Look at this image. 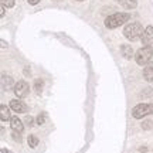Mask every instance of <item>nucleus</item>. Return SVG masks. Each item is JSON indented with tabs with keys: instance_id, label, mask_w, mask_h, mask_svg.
Listing matches in <instances>:
<instances>
[{
	"instance_id": "nucleus-1",
	"label": "nucleus",
	"mask_w": 153,
	"mask_h": 153,
	"mask_svg": "<svg viewBox=\"0 0 153 153\" xmlns=\"http://www.w3.org/2000/svg\"><path fill=\"white\" fill-rule=\"evenodd\" d=\"M143 26L140 24L139 22H132L129 23L128 26H125L123 28V36H125L128 40H131V41H136L137 38L142 37L143 34Z\"/></svg>"
},
{
	"instance_id": "nucleus-2",
	"label": "nucleus",
	"mask_w": 153,
	"mask_h": 153,
	"mask_svg": "<svg viewBox=\"0 0 153 153\" xmlns=\"http://www.w3.org/2000/svg\"><path fill=\"white\" fill-rule=\"evenodd\" d=\"M131 16L128 13H114L105 19V27L106 28H116L123 26L126 22H129Z\"/></svg>"
},
{
	"instance_id": "nucleus-3",
	"label": "nucleus",
	"mask_w": 153,
	"mask_h": 153,
	"mask_svg": "<svg viewBox=\"0 0 153 153\" xmlns=\"http://www.w3.org/2000/svg\"><path fill=\"white\" fill-rule=\"evenodd\" d=\"M153 57V47L152 45H143L142 48H139L135 54V61L137 65L145 67L148 65Z\"/></svg>"
},
{
	"instance_id": "nucleus-4",
	"label": "nucleus",
	"mask_w": 153,
	"mask_h": 153,
	"mask_svg": "<svg viewBox=\"0 0 153 153\" xmlns=\"http://www.w3.org/2000/svg\"><path fill=\"white\" fill-rule=\"evenodd\" d=\"M153 114V104H139L132 109V116L136 119H143L145 116Z\"/></svg>"
},
{
	"instance_id": "nucleus-5",
	"label": "nucleus",
	"mask_w": 153,
	"mask_h": 153,
	"mask_svg": "<svg viewBox=\"0 0 153 153\" xmlns=\"http://www.w3.org/2000/svg\"><path fill=\"white\" fill-rule=\"evenodd\" d=\"M14 94H16L17 98H24L26 95L28 94V89H30V87H28V84L26 81H19L14 84Z\"/></svg>"
},
{
	"instance_id": "nucleus-6",
	"label": "nucleus",
	"mask_w": 153,
	"mask_h": 153,
	"mask_svg": "<svg viewBox=\"0 0 153 153\" xmlns=\"http://www.w3.org/2000/svg\"><path fill=\"white\" fill-rule=\"evenodd\" d=\"M10 108L17 114H26L27 112V105L23 102L22 99H13L10 101Z\"/></svg>"
},
{
	"instance_id": "nucleus-7",
	"label": "nucleus",
	"mask_w": 153,
	"mask_h": 153,
	"mask_svg": "<svg viewBox=\"0 0 153 153\" xmlns=\"http://www.w3.org/2000/svg\"><path fill=\"white\" fill-rule=\"evenodd\" d=\"M140 41L143 45H150L153 43V26H148L145 28L142 37H140Z\"/></svg>"
},
{
	"instance_id": "nucleus-8",
	"label": "nucleus",
	"mask_w": 153,
	"mask_h": 153,
	"mask_svg": "<svg viewBox=\"0 0 153 153\" xmlns=\"http://www.w3.org/2000/svg\"><path fill=\"white\" fill-rule=\"evenodd\" d=\"M10 128L13 129V132H19V133H22L23 129H24V122H23L19 116H11Z\"/></svg>"
},
{
	"instance_id": "nucleus-9",
	"label": "nucleus",
	"mask_w": 153,
	"mask_h": 153,
	"mask_svg": "<svg viewBox=\"0 0 153 153\" xmlns=\"http://www.w3.org/2000/svg\"><path fill=\"white\" fill-rule=\"evenodd\" d=\"M120 54H122V57L126 58V60H132L136 53L133 51L132 45H129V44H122V45H120Z\"/></svg>"
},
{
	"instance_id": "nucleus-10",
	"label": "nucleus",
	"mask_w": 153,
	"mask_h": 153,
	"mask_svg": "<svg viewBox=\"0 0 153 153\" xmlns=\"http://www.w3.org/2000/svg\"><path fill=\"white\" fill-rule=\"evenodd\" d=\"M1 87L4 91H9L11 88H14V81L11 76H7L6 74H1Z\"/></svg>"
},
{
	"instance_id": "nucleus-11",
	"label": "nucleus",
	"mask_w": 153,
	"mask_h": 153,
	"mask_svg": "<svg viewBox=\"0 0 153 153\" xmlns=\"http://www.w3.org/2000/svg\"><path fill=\"white\" fill-rule=\"evenodd\" d=\"M143 78H145L148 82H153V62H149L148 65H145Z\"/></svg>"
},
{
	"instance_id": "nucleus-12",
	"label": "nucleus",
	"mask_w": 153,
	"mask_h": 153,
	"mask_svg": "<svg viewBox=\"0 0 153 153\" xmlns=\"http://www.w3.org/2000/svg\"><path fill=\"white\" fill-rule=\"evenodd\" d=\"M10 106L7 108V105H1L0 106V118H1V120L3 122H7V120H10L11 119V116H10Z\"/></svg>"
},
{
	"instance_id": "nucleus-13",
	"label": "nucleus",
	"mask_w": 153,
	"mask_h": 153,
	"mask_svg": "<svg viewBox=\"0 0 153 153\" xmlns=\"http://www.w3.org/2000/svg\"><path fill=\"white\" fill-rule=\"evenodd\" d=\"M118 3H120L125 9H136L137 0H118Z\"/></svg>"
},
{
	"instance_id": "nucleus-14",
	"label": "nucleus",
	"mask_w": 153,
	"mask_h": 153,
	"mask_svg": "<svg viewBox=\"0 0 153 153\" xmlns=\"http://www.w3.org/2000/svg\"><path fill=\"white\" fill-rule=\"evenodd\" d=\"M43 87H44V82L43 79H40V78H37L36 81H34V91L40 95V94L43 92Z\"/></svg>"
},
{
	"instance_id": "nucleus-15",
	"label": "nucleus",
	"mask_w": 153,
	"mask_h": 153,
	"mask_svg": "<svg viewBox=\"0 0 153 153\" xmlns=\"http://www.w3.org/2000/svg\"><path fill=\"white\" fill-rule=\"evenodd\" d=\"M27 143H28L30 148H36V146L38 145V139L34 136V135H30V136L27 137Z\"/></svg>"
},
{
	"instance_id": "nucleus-16",
	"label": "nucleus",
	"mask_w": 153,
	"mask_h": 153,
	"mask_svg": "<svg viewBox=\"0 0 153 153\" xmlns=\"http://www.w3.org/2000/svg\"><path fill=\"white\" fill-rule=\"evenodd\" d=\"M45 120H47V114H45V112H41V114L37 116V123L38 125H44Z\"/></svg>"
},
{
	"instance_id": "nucleus-17",
	"label": "nucleus",
	"mask_w": 153,
	"mask_h": 153,
	"mask_svg": "<svg viewBox=\"0 0 153 153\" xmlns=\"http://www.w3.org/2000/svg\"><path fill=\"white\" fill-rule=\"evenodd\" d=\"M152 95H153V87H149L148 89H145V91L140 92V97H143V98H149Z\"/></svg>"
},
{
	"instance_id": "nucleus-18",
	"label": "nucleus",
	"mask_w": 153,
	"mask_h": 153,
	"mask_svg": "<svg viewBox=\"0 0 153 153\" xmlns=\"http://www.w3.org/2000/svg\"><path fill=\"white\" fill-rule=\"evenodd\" d=\"M14 3H16V0H1V4L4 6V7H7V9L13 7V6H14Z\"/></svg>"
},
{
	"instance_id": "nucleus-19",
	"label": "nucleus",
	"mask_w": 153,
	"mask_h": 153,
	"mask_svg": "<svg viewBox=\"0 0 153 153\" xmlns=\"http://www.w3.org/2000/svg\"><path fill=\"white\" fill-rule=\"evenodd\" d=\"M152 126H153V122H152V120H143V122H142V128L145 129V131H149Z\"/></svg>"
},
{
	"instance_id": "nucleus-20",
	"label": "nucleus",
	"mask_w": 153,
	"mask_h": 153,
	"mask_svg": "<svg viewBox=\"0 0 153 153\" xmlns=\"http://www.w3.org/2000/svg\"><path fill=\"white\" fill-rule=\"evenodd\" d=\"M23 122H24V125L33 126L34 125V118H33V116H26V119L23 120Z\"/></svg>"
},
{
	"instance_id": "nucleus-21",
	"label": "nucleus",
	"mask_w": 153,
	"mask_h": 153,
	"mask_svg": "<svg viewBox=\"0 0 153 153\" xmlns=\"http://www.w3.org/2000/svg\"><path fill=\"white\" fill-rule=\"evenodd\" d=\"M4 14H6V7H4V6H3V4H1V9H0V16L3 17V16H4Z\"/></svg>"
},
{
	"instance_id": "nucleus-22",
	"label": "nucleus",
	"mask_w": 153,
	"mask_h": 153,
	"mask_svg": "<svg viewBox=\"0 0 153 153\" xmlns=\"http://www.w3.org/2000/svg\"><path fill=\"white\" fill-rule=\"evenodd\" d=\"M27 1L31 6H36V4H38V3H40V0H27Z\"/></svg>"
},
{
	"instance_id": "nucleus-23",
	"label": "nucleus",
	"mask_w": 153,
	"mask_h": 153,
	"mask_svg": "<svg viewBox=\"0 0 153 153\" xmlns=\"http://www.w3.org/2000/svg\"><path fill=\"white\" fill-rule=\"evenodd\" d=\"M1 47H3V48H6V43H4V40H1Z\"/></svg>"
},
{
	"instance_id": "nucleus-24",
	"label": "nucleus",
	"mask_w": 153,
	"mask_h": 153,
	"mask_svg": "<svg viewBox=\"0 0 153 153\" xmlns=\"http://www.w3.org/2000/svg\"><path fill=\"white\" fill-rule=\"evenodd\" d=\"M1 153H7V150H6V149H1Z\"/></svg>"
},
{
	"instance_id": "nucleus-25",
	"label": "nucleus",
	"mask_w": 153,
	"mask_h": 153,
	"mask_svg": "<svg viewBox=\"0 0 153 153\" xmlns=\"http://www.w3.org/2000/svg\"><path fill=\"white\" fill-rule=\"evenodd\" d=\"M54 1H61V0H54Z\"/></svg>"
},
{
	"instance_id": "nucleus-26",
	"label": "nucleus",
	"mask_w": 153,
	"mask_h": 153,
	"mask_svg": "<svg viewBox=\"0 0 153 153\" xmlns=\"http://www.w3.org/2000/svg\"><path fill=\"white\" fill-rule=\"evenodd\" d=\"M78 1H84V0H78Z\"/></svg>"
},
{
	"instance_id": "nucleus-27",
	"label": "nucleus",
	"mask_w": 153,
	"mask_h": 153,
	"mask_svg": "<svg viewBox=\"0 0 153 153\" xmlns=\"http://www.w3.org/2000/svg\"><path fill=\"white\" fill-rule=\"evenodd\" d=\"M115 1H118V0H115Z\"/></svg>"
}]
</instances>
